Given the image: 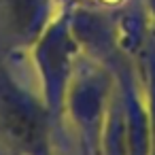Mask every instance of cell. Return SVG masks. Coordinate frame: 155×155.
<instances>
[{
    "instance_id": "6da1fadb",
    "label": "cell",
    "mask_w": 155,
    "mask_h": 155,
    "mask_svg": "<svg viewBox=\"0 0 155 155\" xmlns=\"http://www.w3.org/2000/svg\"><path fill=\"white\" fill-rule=\"evenodd\" d=\"M0 130L9 144L21 153L38 155L45 151V125L34 106L15 91L0 87Z\"/></svg>"
},
{
    "instance_id": "7a4b0ae2",
    "label": "cell",
    "mask_w": 155,
    "mask_h": 155,
    "mask_svg": "<svg viewBox=\"0 0 155 155\" xmlns=\"http://www.w3.org/2000/svg\"><path fill=\"white\" fill-rule=\"evenodd\" d=\"M66 2H68V0H66Z\"/></svg>"
}]
</instances>
